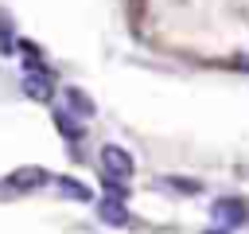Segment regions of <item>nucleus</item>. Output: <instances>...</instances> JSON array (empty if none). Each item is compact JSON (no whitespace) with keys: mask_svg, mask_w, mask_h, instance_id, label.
<instances>
[{"mask_svg":"<svg viewBox=\"0 0 249 234\" xmlns=\"http://www.w3.org/2000/svg\"><path fill=\"white\" fill-rule=\"evenodd\" d=\"M101 168L109 172V179H128V176L136 172L132 156H128L121 144H105V148H101Z\"/></svg>","mask_w":249,"mask_h":234,"instance_id":"1","label":"nucleus"},{"mask_svg":"<svg viewBox=\"0 0 249 234\" xmlns=\"http://www.w3.org/2000/svg\"><path fill=\"white\" fill-rule=\"evenodd\" d=\"M43 179H47V172H43V168H16V172L8 176V183H12V187H39Z\"/></svg>","mask_w":249,"mask_h":234,"instance_id":"2","label":"nucleus"},{"mask_svg":"<svg viewBox=\"0 0 249 234\" xmlns=\"http://www.w3.org/2000/svg\"><path fill=\"white\" fill-rule=\"evenodd\" d=\"M101 218H105L109 226H121V222L128 218V211H124L121 199H105V203H101Z\"/></svg>","mask_w":249,"mask_h":234,"instance_id":"3","label":"nucleus"},{"mask_svg":"<svg viewBox=\"0 0 249 234\" xmlns=\"http://www.w3.org/2000/svg\"><path fill=\"white\" fill-rule=\"evenodd\" d=\"M27 94H35L39 101H47L51 98V74H35V78L27 74Z\"/></svg>","mask_w":249,"mask_h":234,"instance_id":"4","label":"nucleus"},{"mask_svg":"<svg viewBox=\"0 0 249 234\" xmlns=\"http://www.w3.org/2000/svg\"><path fill=\"white\" fill-rule=\"evenodd\" d=\"M58 191H66L70 199H89V187H82L78 179H58Z\"/></svg>","mask_w":249,"mask_h":234,"instance_id":"5","label":"nucleus"},{"mask_svg":"<svg viewBox=\"0 0 249 234\" xmlns=\"http://www.w3.org/2000/svg\"><path fill=\"white\" fill-rule=\"evenodd\" d=\"M66 98H70V105H74V109L93 113V101H86V98H82V90H66Z\"/></svg>","mask_w":249,"mask_h":234,"instance_id":"6","label":"nucleus"},{"mask_svg":"<svg viewBox=\"0 0 249 234\" xmlns=\"http://www.w3.org/2000/svg\"><path fill=\"white\" fill-rule=\"evenodd\" d=\"M54 121H58V129H62V133H66V136H78V133H82V129H78V125H74V117H70V113H58V117H54Z\"/></svg>","mask_w":249,"mask_h":234,"instance_id":"7","label":"nucleus"},{"mask_svg":"<svg viewBox=\"0 0 249 234\" xmlns=\"http://www.w3.org/2000/svg\"><path fill=\"white\" fill-rule=\"evenodd\" d=\"M167 183H171L175 191H191V195L198 191V183H195V179H167Z\"/></svg>","mask_w":249,"mask_h":234,"instance_id":"8","label":"nucleus"},{"mask_svg":"<svg viewBox=\"0 0 249 234\" xmlns=\"http://www.w3.org/2000/svg\"><path fill=\"white\" fill-rule=\"evenodd\" d=\"M0 51H12V35H8V20L0 16Z\"/></svg>","mask_w":249,"mask_h":234,"instance_id":"9","label":"nucleus"},{"mask_svg":"<svg viewBox=\"0 0 249 234\" xmlns=\"http://www.w3.org/2000/svg\"><path fill=\"white\" fill-rule=\"evenodd\" d=\"M105 191H109V195H113V199H121V195H124V187H121V183H117V179H105Z\"/></svg>","mask_w":249,"mask_h":234,"instance_id":"10","label":"nucleus"},{"mask_svg":"<svg viewBox=\"0 0 249 234\" xmlns=\"http://www.w3.org/2000/svg\"><path fill=\"white\" fill-rule=\"evenodd\" d=\"M210 234H214V230H210ZM218 234H226V230H218Z\"/></svg>","mask_w":249,"mask_h":234,"instance_id":"11","label":"nucleus"}]
</instances>
